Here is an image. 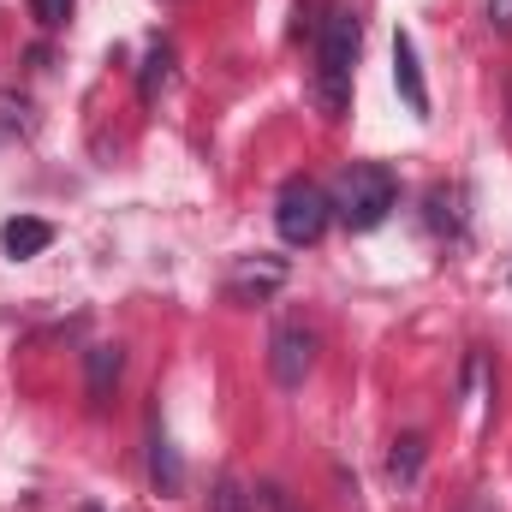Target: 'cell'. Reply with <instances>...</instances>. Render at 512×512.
I'll return each instance as SVG.
<instances>
[{"label":"cell","mask_w":512,"mask_h":512,"mask_svg":"<svg viewBox=\"0 0 512 512\" xmlns=\"http://www.w3.org/2000/svg\"><path fill=\"white\" fill-rule=\"evenodd\" d=\"M280 280H286V262H280V256H245V262L233 268L227 292H233V298H245V292H274Z\"/></svg>","instance_id":"7"},{"label":"cell","mask_w":512,"mask_h":512,"mask_svg":"<svg viewBox=\"0 0 512 512\" xmlns=\"http://www.w3.org/2000/svg\"><path fill=\"white\" fill-rule=\"evenodd\" d=\"M72 6H78V0H30V12H36L42 30H60V24L72 18Z\"/></svg>","instance_id":"13"},{"label":"cell","mask_w":512,"mask_h":512,"mask_svg":"<svg viewBox=\"0 0 512 512\" xmlns=\"http://www.w3.org/2000/svg\"><path fill=\"white\" fill-rule=\"evenodd\" d=\"M310 364H316V334H310L304 322H280L274 340H268V370H274V382L280 387H304Z\"/></svg>","instance_id":"4"},{"label":"cell","mask_w":512,"mask_h":512,"mask_svg":"<svg viewBox=\"0 0 512 512\" xmlns=\"http://www.w3.org/2000/svg\"><path fill=\"white\" fill-rule=\"evenodd\" d=\"M209 512H251L245 483H239V477H221V483H215V495H209Z\"/></svg>","instance_id":"12"},{"label":"cell","mask_w":512,"mask_h":512,"mask_svg":"<svg viewBox=\"0 0 512 512\" xmlns=\"http://www.w3.org/2000/svg\"><path fill=\"white\" fill-rule=\"evenodd\" d=\"M417 465H423V441H417V435L393 441V459H387V471H393L399 483H411V477H417Z\"/></svg>","instance_id":"11"},{"label":"cell","mask_w":512,"mask_h":512,"mask_svg":"<svg viewBox=\"0 0 512 512\" xmlns=\"http://www.w3.org/2000/svg\"><path fill=\"white\" fill-rule=\"evenodd\" d=\"M108 382H120V346H96V352H90V393L102 399Z\"/></svg>","instance_id":"10"},{"label":"cell","mask_w":512,"mask_h":512,"mask_svg":"<svg viewBox=\"0 0 512 512\" xmlns=\"http://www.w3.org/2000/svg\"><path fill=\"white\" fill-rule=\"evenodd\" d=\"M167 78H173V48H167V42H155V48H149V60H143V84H137V96H143V102H155V96L167 90Z\"/></svg>","instance_id":"8"},{"label":"cell","mask_w":512,"mask_h":512,"mask_svg":"<svg viewBox=\"0 0 512 512\" xmlns=\"http://www.w3.org/2000/svg\"><path fill=\"white\" fill-rule=\"evenodd\" d=\"M393 197H399V185H393V173H387L382 161H352V167H340V179H334V191H328L334 215H340L352 233L382 227L387 209H393Z\"/></svg>","instance_id":"2"},{"label":"cell","mask_w":512,"mask_h":512,"mask_svg":"<svg viewBox=\"0 0 512 512\" xmlns=\"http://www.w3.org/2000/svg\"><path fill=\"white\" fill-rule=\"evenodd\" d=\"M459 512H495V501H489V495H471V501H465Z\"/></svg>","instance_id":"16"},{"label":"cell","mask_w":512,"mask_h":512,"mask_svg":"<svg viewBox=\"0 0 512 512\" xmlns=\"http://www.w3.org/2000/svg\"><path fill=\"white\" fill-rule=\"evenodd\" d=\"M149 477H155V489H167V495L179 489V459H173V447H167L161 429L149 435Z\"/></svg>","instance_id":"9"},{"label":"cell","mask_w":512,"mask_h":512,"mask_svg":"<svg viewBox=\"0 0 512 512\" xmlns=\"http://www.w3.org/2000/svg\"><path fill=\"white\" fill-rule=\"evenodd\" d=\"M262 501H268V512H298V507H292V495H286V489H268Z\"/></svg>","instance_id":"15"},{"label":"cell","mask_w":512,"mask_h":512,"mask_svg":"<svg viewBox=\"0 0 512 512\" xmlns=\"http://www.w3.org/2000/svg\"><path fill=\"white\" fill-rule=\"evenodd\" d=\"M489 24H495L501 36H512V0H489Z\"/></svg>","instance_id":"14"},{"label":"cell","mask_w":512,"mask_h":512,"mask_svg":"<svg viewBox=\"0 0 512 512\" xmlns=\"http://www.w3.org/2000/svg\"><path fill=\"white\" fill-rule=\"evenodd\" d=\"M352 60H358V12L334 6L316 30V108L328 120H346L352 108Z\"/></svg>","instance_id":"1"},{"label":"cell","mask_w":512,"mask_h":512,"mask_svg":"<svg viewBox=\"0 0 512 512\" xmlns=\"http://www.w3.org/2000/svg\"><path fill=\"white\" fill-rule=\"evenodd\" d=\"M48 245H54V227H48V221H36V215H12V221L0 227V251L12 256V262L42 256Z\"/></svg>","instance_id":"6"},{"label":"cell","mask_w":512,"mask_h":512,"mask_svg":"<svg viewBox=\"0 0 512 512\" xmlns=\"http://www.w3.org/2000/svg\"><path fill=\"white\" fill-rule=\"evenodd\" d=\"M328 221H334V203H328L322 185H310V179H286V185H280V197H274V227H280L286 245H316V239L328 233Z\"/></svg>","instance_id":"3"},{"label":"cell","mask_w":512,"mask_h":512,"mask_svg":"<svg viewBox=\"0 0 512 512\" xmlns=\"http://www.w3.org/2000/svg\"><path fill=\"white\" fill-rule=\"evenodd\" d=\"M393 84H399L411 114H429V84H423V66H417V42L405 30L393 36Z\"/></svg>","instance_id":"5"}]
</instances>
